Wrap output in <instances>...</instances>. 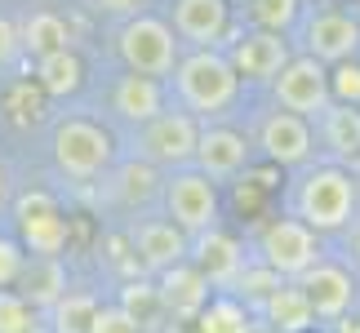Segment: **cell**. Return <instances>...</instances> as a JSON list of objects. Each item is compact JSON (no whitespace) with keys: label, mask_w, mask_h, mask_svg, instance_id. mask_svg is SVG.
Segmentation results:
<instances>
[{"label":"cell","mask_w":360,"mask_h":333,"mask_svg":"<svg viewBox=\"0 0 360 333\" xmlns=\"http://www.w3.org/2000/svg\"><path fill=\"white\" fill-rule=\"evenodd\" d=\"M356 183L342 169H316L298 187V222L307 231H338L352 222Z\"/></svg>","instance_id":"1"},{"label":"cell","mask_w":360,"mask_h":333,"mask_svg":"<svg viewBox=\"0 0 360 333\" xmlns=\"http://www.w3.org/2000/svg\"><path fill=\"white\" fill-rule=\"evenodd\" d=\"M236 89H240V76L231 72V63L214 49H196L191 58L178 63V93H183V103L191 111H210L214 116V111L231 107Z\"/></svg>","instance_id":"2"},{"label":"cell","mask_w":360,"mask_h":333,"mask_svg":"<svg viewBox=\"0 0 360 333\" xmlns=\"http://www.w3.org/2000/svg\"><path fill=\"white\" fill-rule=\"evenodd\" d=\"M53 164L67 178H76V183L98 178L112 164V133L94 120H80V116L58 120V129H53Z\"/></svg>","instance_id":"3"},{"label":"cell","mask_w":360,"mask_h":333,"mask_svg":"<svg viewBox=\"0 0 360 333\" xmlns=\"http://www.w3.org/2000/svg\"><path fill=\"white\" fill-rule=\"evenodd\" d=\"M116 40H120V58L129 63L134 76L156 80V76H169L174 67H178V58H174V32L160 18H134V22H124Z\"/></svg>","instance_id":"4"},{"label":"cell","mask_w":360,"mask_h":333,"mask_svg":"<svg viewBox=\"0 0 360 333\" xmlns=\"http://www.w3.org/2000/svg\"><path fill=\"white\" fill-rule=\"evenodd\" d=\"M165 204H169V218L183 235H205L214 231V218H218V191L205 174L187 169V174H174L165 183Z\"/></svg>","instance_id":"5"},{"label":"cell","mask_w":360,"mask_h":333,"mask_svg":"<svg viewBox=\"0 0 360 333\" xmlns=\"http://www.w3.org/2000/svg\"><path fill=\"white\" fill-rule=\"evenodd\" d=\"M321 262L316 231H307L298 218H281L262 231V267L276 275H302L307 267Z\"/></svg>","instance_id":"6"},{"label":"cell","mask_w":360,"mask_h":333,"mask_svg":"<svg viewBox=\"0 0 360 333\" xmlns=\"http://www.w3.org/2000/svg\"><path fill=\"white\" fill-rule=\"evenodd\" d=\"M196 138H200V129L187 111H160L156 120L143 124L138 151H143L151 164H187L196 156Z\"/></svg>","instance_id":"7"},{"label":"cell","mask_w":360,"mask_h":333,"mask_svg":"<svg viewBox=\"0 0 360 333\" xmlns=\"http://www.w3.org/2000/svg\"><path fill=\"white\" fill-rule=\"evenodd\" d=\"M276 98H281V107L289 111V116H298V120L325 111L329 107V76H325V67L316 58H289L281 67V76H276Z\"/></svg>","instance_id":"8"},{"label":"cell","mask_w":360,"mask_h":333,"mask_svg":"<svg viewBox=\"0 0 360 333\" xmlns=\"http://www.w3.org/2000/svg\"><path fill=\"white\" fill-rule=\"evenodd\" d=\"M298 289H302V298H307L311 315H321V320H338V315H347L352 302H356L352 275L342 267H334V262H316V267H307L298 275Z\"/></svg>","instance_id":"9"},{"label":"cell","mask_w":360,"mask_h":333,"mask_svg":"<svg viewBox=\"0 0 360 333\" xmlns=\"http://www.w3.org/2000/svg\"><path fill=\"white\" fill-rule=\"evenodd\" d=\"M356 49H360V22L347 13H316L307 22V58L347 63Z\"/></svg>","instance_id":"10"},{"label":"cell","mask_w":360,"mask_h":333,"mask_svg":"<svg viewBox=\"0 0 360 333\" xmlns=\"http://www.w3.org/2000/svg\"><path fill=\"white\" fill-rule=\"evenodd\" d=\"M231 72L249 76V80H271L281 76V67L289 63V45L276 32H249L231 45Z\"/></svg>","instance_id":"11"},{"label":"cell","mask_w":360,"mask_h":333,"mask_svg":"<svg viewBox=\"0 0 360 333\" xmlns=\"http://www.w3.org/2000/svg\"><path fill=\"white\" fill-rule=\"evenodd\" d=\"M160 307L174 311V320H191V315H200L210 307V285H205V275L191 267V262H178V267L160 271Z\"/></svg>","instance_id":"12"},{"label":"cell","mask_w":360,"mask_h":333,"mask_svg":"<svg viewBox=\"0 0 360 333\" xmlns=\"http://www.w3.org/2000/svg\"><path fill=\"white\" fill-rule=\"evenodd\" d=\"M18 222H22L27 244H32L40 258H53L67 240V227H63V218H58V209H53V200L45 191H32V196L18 200Z\"/></svg>","instance_id":"13"},{"label":"cell","mask_w":360,"mask_h":333,"mask_svg":"<svg viewBox=\"0 0 360 333\" xmlns=\"http://www.w3.org/2000/svg\"><path fill=\"white\" fill-rule=\"evenodd\" d=\"M134 249H138V258H143L147 271H169L178 262H187V254H191L187 235L178 231L174 222H138Z\"/></svg>","instance_id":"14"},{"label":"cell","mask_w":360,"mask_h":333,"mask_svg":"<svg viewBox=\"0 0 360 333\" xmlns=\"http://www.w3.org/2000/svg\"><path fill=\"white\" fill-rule=\"evenodd\" d=\"M262 151L276 164H302L311 156V129L307 120L289 116V111H276L271 120H262Z\"/></svg>","instance_id":"15"},{"label":"cell","mask_w":360,"mask_h":333,"mask_svg":"<svg viewBox=\"0 0 360 333\" xmlns=\"http://www.w3.org/2000/svg\"><path fill=\"white\" fill-rule=\"evenodd\" d=\"M200 275H205V285H231L240 275V267H245V254H240V244L231 240V235H223V231H205L200 240H196V254H191Z\"/></svg>","instance_id":"16"},{"label":"cell","mask_w":360,"mask_h":333,"mask_svg":"<svg viewBox=\"0 0 360 333\" xmlns=\"http://www.w3.org/2000/svg\"><path fill=\"white\" fill-rule=\"evenodd\" d=\"M174 27L191 45H214L227 32V0H178L174 5Z\"/></svg>","instance_id":"17"},{"label":"cell","mask_w":360,"mask_h":333,"mask_svg":"<svg viewBox=\"0 0 360 333\" xmlns=\"http://www.w3.org/2000/svg\"><path fill=\"white\" fill-rule=\"evenodd\" d=\"M245 156H249V147H245L240 133H231V129H205L196 138V156H191V160L200 164L196 174L223 178V174H236L240 164H245Z\"/></svg>","instance_id":"18"},{"label":"cell","mask_w":360,"mask_h":333,"mask_svg":"<svg viewBox=\"0 0 360 333\" xmlns=\"http://www.w3.org/2000/svg\"><path fill=\"white\" fill-rule=\"evenodd\" d=\"M18 298L27 307H53L63 294H67V275L58 267V258H36V262H22L18 271Z\"/></svg>","instance_id":"19"},{"label":"cell","mask_w":360,"mask_h":333,"mask_svg":"<svg viewBox=\"0 0 360 333\" xmlns=\"http://www.w3.org/2000/svg\"><path fill=\"white\" fill-rule=\"evenodd\" d=\"M262 311H267V329H276V333H302V329L316 320L298 285H281V289H271V294L262 298Z\"/></svg>","instance_id":"20"},{"label":"cell","mask_w":360,"mask_h":333,"mask_svg":"<svg viewBox=\"0 0 360 333\" xmlns=\"http://www.w3.org/2000/svg\"><path fill=\"white\" fill-rule=\"evenodd\" d=\"M116 111L124 120H134V124H147V120H156L160 116V85L156 80H147V76H124L120 85H116Z\"/></svg>","instance_id":"21"},{"label":"cell","mask_w":360,"mask_h":333,"mask_svg":"<svg viewBox=\"0 0 360 333\" xmlns=\"http://www.w3.org/2000/svg\"><path fill=\"white\" fill-rule=\"evenodd\" d=\"M18 45L22 49H32L36 58H49V53H58L67 49V22L58 18V13H32V18L22 22V32H18Z\"/></svg>","instance_id":"22"},{"label":"cell","mask_w":360,"mask_h":333,"mask_svg":"<svg viewBox=\"0 0 360 333\" xmlns=\"http://www.w3.org/2000/svg\"><path fill=\"white\" fill-rule=\"evenodd\" d=\"M40 89L45 93H58V98H67V93H76L80 89V58L72 49H58V53H49V58H40Z\"/></svg>","instance_id":"23"},{"label":"cell","mask_w":360,"mask_h":333,"mask_svg":"<svg viewBox=\"0 0 360 333\" xmlns=\"http://www.w3.org/2000/svg\"><path fill=\"white\" fill-rule=\"evenodd\" d=\"M325 143L338 151V156H356L360 151V107H325Z\"/></svg>","instance_id":"24"},{"label":"cell","mask_w":360,"mask_h":333,"mask_svg":"<svg viewBox=\"0 0 360 333\" xmlns=\"http://www.w3.org/2000/svg\"><path fill=\"white\" fill-rule=\"evenodd\" d=\"M120 311L134 320V329H138V333L151 329V325H160L165 307H160L156 285H124V294H120Z\"/></svg>","instance_id":"25"},{"label":"cell","mask_w":360,"mask_h":333,"mask_svg":"<svg viewBox=\"0 0 360 333\" xmlns=\"http://www.w3.org/2000/svg\"><path fill=\"white\" fill-rule=\"evenodd\" d=\"M94 315H98V302L89 294H63L53 302V329L58 333H89Z\"/></svg>","instance_id":"26"},{"label":"cell","mask_w":360,"mask_h":333,"mask_svg":"<svg viewBox=\"0 0 360 333\" xmlns=\"http://www.w3.org/2000/svg\"><path fill=\"white\" fill-rule=\"evenodd\" d=\"M196 325H200V333H245L249 315H245V307L236 298H214L210 307L196 315Z\"/></svg>","instance_id":"27"},{"label":"cell","mask_w":360,"mask_h":333,"mask_svg":"<svg viewBox=\"0 0 360 333\" xmlns=\"http://www.w3.org/2000/svg\"><path fill=\"white\" fill-rule=\"evenodd\" d=\"M32 307L18 298V294H9V289H0V333H32Z\"/></svg>","instance_id":"28"},{"label":"cell","mask_w":360,"mask_h":333,"mask_svg":"<svg viewBox=\"0 0 360 333\" xmlns=\"http://www.w3.org/2000/svg\"><path fill=\"white\" fill-rule=\"evenodd\" d=\"M298 13V0H254V18L262 22V32H276L281 36Z\"/></svg>","instance_id":"29"},{"label":"cell","mask_w":360,"mask_h":333,"mask_svg":"<svg viewBox=\"0 0 360 333\" xmlns=\"http://www.w3.org/2000/svg\"><path fill=\"white\" fill-rule=\"evenodd\" d=\"M231 289L245 298H267L271 289H281V275L267 271V267H240V275L231 280Z\"/></svg>","instance_id":"30"},{"label":"cell","mask_w":360,"mask_h":333,"mask_svg":"<svg viewBox=\"0 0 360 333\" xmlns=\"http://www.w3.org/2000/svg\"><path fill=\"white\" fill-rule=\"evenodd\" d=\"M151 187H156V174H151L147 164H124V169H120V200H124V204L147 200Z\"/></svg>","instance_id":"31"},{"label":"cell","mask_w":360,"mask_h":333,"mask_svg":"<svg viewBox=\"0 0 360 333\" xmlns=\"http://www.w3.org/2000/svg\"><path fill=\"white\" fill-rule=\"evenodd\" d=\"M329 93H338L347 107H356V103H360V67L338 63V72L329 76Z\"/></svg>","instance_id":"32"},{"label":"cell","mask_w":360,"mask_h":333,"mask_svg":"<svg viewBox=\"0 0 360 333\" xmlns=\"http://www.w3.org/2000/svg\"><path fill=\"white\" fill-rule=\"evenodd\" d=\"M89 333H138V329H134V320H129V315H124L120 307H98V315H94Z\"/></svg>","instance_id":"33"},{"label":"cell","mask_w":360,"mask_h":333,"mask_svg":"<svg viewBox=\"0 0 360 333\" xmlns=\"http://www.w3.org/2000/svg\"><path fill=\"white\" fill-rule=\"evenodd\" d=\"M18 271H22V254H18V244L0 235V289L18 280Z\"/></svg>","instance_id":"34"},{"label":"cell","mask_w":360,"mask_h":333,"mask_svg":"<svg viewBox=\"0 0 360 333\" xmlns=\"http://www.w3.org/2000/svg\"><path fill=\"white\" fill-rule=\"evenodd\" d=\"M13 49H18V32H13L5 18H0V63H9V58H13Z\"/></svg>","instance_id":"35"},{"label":"cell","mask_w":360,"mask_h":333,"mask_svg":"<svg viewBox=\"0 0 360 333\" xmlns=\"http://www.w3.org/2000/svg\"><path fill=\"white\" fill-rule=\"evenodd\" d=\"M98 9H107V13H129V9H138V0H98Z\"/></svg>","instance_id":"36"},{"label":"cell","mask_w":360,"mask_h":333,"mask_svg":"<svg viewBox=\"0 0 360 333\" xmlns=\"http://www.w3.org/2000/svg\"><path fill=\"white\" fill-rule=\"evenodd\" d=\"M169 333H200V325H196V315H191V320H174Z\"/></svg>","instance_id":"37"},{"label":"cell","mask_w":360,"mask_h":333,"mask_svg":"<svg viewBox=\"0 0 360 333\" xmlns=\"http://www.w3.org/2000/svg\"><path fill=\"white\" fill-rule=\"evenodd\" d=\"M9 196V174H5V164H0V200Z\"/></svg>","instance_id":"38"},{"label":"cell","mask_w":360,"mask_h":333,"mask_svg":"<svg viewBox=\"0 0 360 333\" xmlns=\"http://www.w3.org/2000/svg\"><path fill=\"white\" fill-rule=\"evenodd\" d=\"M245 333H276V329H267V325H249Z\"/></svg>","instance_id":"39"},{"label":"cell","mask_w":360,"mask_h":333,"mask_svg":"<svg viewBox=\"0 0 360 333\" xmlns=\"http://www.w3.org/2000/svg\"><path fill=\"white\" fill-rule=\"evenodd\" d=\"M356 262H360V231H356Z\"/></svg>","instance_id":"40"}]
</instances>
